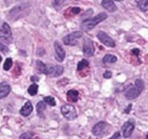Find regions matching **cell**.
Returning a JSON list of instances; mask_svg holds the SVG:
<instances>
[{"mask_svg": "<svg viewBox=\"0 0 148 139\" xmlns=\"http://www.w3.org/2000/svg\"><path fill=\"white\" fill-rule=\"evenodd\" d=\"M107 18V14L106 13H99L96 16L92 17V18H88V20H84L81 23V29L84 30V31H89L91 29H93L97 24H99L101 22H103L104 20Z\"/></svg>", "mask_w": 148, "mask_h": 139, "instance_id": "obj_1", "label": "cell"}, {"mask_svg": "<svg viewBox=\"0 0 148 139\" xmlns=\"http://www.w3.org/2000/svg\"><path fill=\"white\" fill-rule=\"evenodd\" d=\"M109 129H110V125L108 123L102 121V122H99L97 124H95L94 126H93L92 133H93V135L101 137V136L106 135L107 133L109 132Z\"/></svg>", "mask_w": 148, "mask_h": 139, "instance_id": "obj_2", "label": "cell"}, {"mask_svg": "<svg viewBox=\"0 0 148 139\" xmlns=\"http://www.w3.org/2000/svg\"><path fill=\"white\" fill-rule=\"evenodd\" d=\"M63 117L67 120H75L77 118V110L73 105H64L61 108Z\"/></svg>", "mask_w": 148, "mask_h": 139, "instance_id": "obj_3", "label": "cell"}, {"mask_svg": "<svg viewBox=\"0 0 148 139\" xmlns=\"http://www.w3.org/2000/svg\"><path fill=\"white\" fill-rule=\"evenodd\" d=\"M81 37H82V33L81 31H75V33H69V35H67V36L63 38V42L66 45H76L78 40Z\"/></svg>", "mask_w": 148, "mask_h": 139, "instance_id": "obj_4", "label": "cell"}, {"mask_svg": "<svg viewBox=\"0 0 148 139\" xmlns=\"http://www.w3.org/2000/svg\"><path fill=\"white\" fill-rule=\"evenodd\" d=\"M140 93H142V92L136 87L135 84H130V85L125 89V91H124L125 97H127V99H131V100L132 99L137 98V97L140 95Z\"/></svg>", "mask_w": 148, "mask_h": 139, "instance_id": "obj_5", "label": "cell"}, {"mask_svg": "<svg viewBox=\"0 0 148 139\" xmlns=\"http://www.w3.org/2000/svg\"><path fill=\"white\" fill-rule=\"evenodd\" d=\"M97 38H99V40L105 44L106 46H109V48H115L116 46V42L114 39H111L106 33H104V31H99L97 33Z\"/></svg>", "mask_w": 148, "mask_h": 139, "instance_id": "obj_6", "label": "cell"}, {"mask_svg": "<svg viewBox=\"0 0 148 139\" xmlns=\"http://www.w3.org/2000/svg\"><path fill=\"white\" fill-rule=\"evenodd\" d=\"M95 49H94V44H93V41L86 38L84 42H83V53L86 56L88 57H92L94 55Z\"/></svg>", "mask_w": 148, "mask_h": 139, "instance_id": "obj_7", "label": "cell"}, {"mask_svg": "<svg viewBox=\"0 0 148 139\" xmlns=\"http://www.w3.org/2000/svg\"><path fill=\"white\" fill-rule=\"evenodd\" d=\"M0 38H2L5 41H10L12 38V33H11V28L9 26L8 23H3L2 26L0 27Z\"/></svg>", "mask_w": 148, "mask_h": 139, "instance_id": "obj_8", "label": "cell"}, {"mask_svg": "<svg viewBox=\"0 0 148 139\" xmlns=\"http://www.w3.org/2000/svg\"><path fill=\"white\" fill-rule=\"evenodd\" d=\"M134 126L135 125H134L133 120H130V121L124 123L123 126H122V134H123L124 138H129L132 135V133L134 131Z\"/></svg>", "mask_w": 148, "mask_h": 139, "instance_id": "obj_9", "label": "cell"}, {"mask_svg": "<svg viewBox=\"0 0 148 139\" xmlns=\"http://www.w3.org/2000/svg\"><path fill=\"white\" fill-rule=\"evenodd\" d=\"M54 49H55V58L58 61H63L65 58V51L63 46L60 44V42L55 41L54 42Z\"/></svg>", "mask_w": 148, "mask_h": 139, "instance_id": "obj_10", "label": "cell"}, {"mask_svg": "<svg viewBox=\"0 0 148 139\" xmlns=\"http://www.w3.org/2000/svg\"><path fill=\"white\" fill-rule=\"evenodd\" d=\"M63 71H64V68L62 66H52L48 68L47 74L50 77H60L63 74Z\"/></svg>", "mask_w": 148, "mask_h": 139, "instance_id": "obj_11", "label": "cell"}, {"mask_svg": "<svg viewBox=\"0 0 148 139\" xmlns=\"http://www.w3.org/2000/svg\"><path fill=\"white\" fill-rule=\"evenodd\" d=\"M102 7L105 10L109 11V12H115V11H117V7H116L115 2L112 0H102Z\"/></svg>", "mask_w": 148, "mask_h": 139, "instance_id": "obj_12", "label": "cell"}, {"mask_svg": "<svg viewBox=\"0 0 148 139\" xmlns=\"http://www.w3.org/2000/svg\"><path fill=\"white\" fill-rule=\"evenodd\" d=\"M11 92V86L8 83H1L0 84V99L5 98Z\"/></svg>", "mask_w": 148, "mask_h": 139, "instance_id": "obj_13", "label": "cell"}, {"mask_svg": "<svg viewBox=\"0 0 148 139\" xmlns=\"http://www.w3.org/2000/svg\"><path fill=\"white\" fill-rule=\"evenodd\" d=\"M33 109H34V107H33V105H32V102H27L24 105V106L21 108V110H20V113H21L23 117H28V115L30 114L32 112H33Z\"/></svg>", "mask_w": 148, "mask_h": 139, "instance_id": "obj_14", "label": "cell"}, {"mask_svg": "<svg viewBox=\"0 0 148 139\" xmlns=\"http://www.w3.org/2000/svg\"><path fill=\"white\" fill-rule=\"evenodd\" d=\"M79 99V93L76 90H70L67 92V100L70 102H76Z\"/></svg>", "mask_w": 148, "mask_h": 139, "instance_id": "obj_15", "label": "cell"}, {"mask_svg": "<svg viewBox=\"0 0 148 139\" xmlns=\"http://www.w3.org/2000/svg\"><path fill=\"white\" fill-rule=\"evenodd\" d=\"M135 2L140 10L144 11V12L148 11V0H135Z\"/></svg>", "mask_w": 148, "mask_h": 139, "instance_id": "obj_16", "label": "cell"}, {"mask_svg": "<svg viewBox=\"0 0 148 139\" xmlns=\"http://www.w3.org/2000/svg\"><path fill=\"white\" fill-rule=\"evenodd\" d=\"M116 61H117V57H116L115 55H111V54H107L103 58L104 64H114Z\"/></svg>", "mask_w": 148, "mask_h": 139, "instance_id": "obj_17", "label": "cell"}, {"mask_svg": "<svg viewBox=\"0 0 148 139\" xmlns=\"http://www.w3.org/2000/svg\"><path fill=\"white\" fill-rule=\"evenodd\" d=\"M36 67H37V69L41 72V74H47V71H48V67L45 66V64H43L41 61H36Z\"/></svg>", "mask_w": 148, "mask_h": 139, "instance_id": "obj_18", "label": "cell"}, {"mask_svg": "<svg viewBox=\"0 0 148 139\" xmlns=\"http://www.w3.org/2000/svg\"><path fill=\"white\" fill-rule=\"evenodd\" d=\"M45 111V102L43 100L39 102L37 104V113L40 117H43V112Z\"/></svg>", "mask_w": 148, "mask_h": 139, "instance_id": "obj_19", "label": "cell"}, {"mask_svg": "<svg viewBox=\"0 0 148 139\" xmlns=\"http://www.w3.org/2000/svg\"><path fill=\"white\" fill-rule=\"evenodd\" d=\"M80 12H81V9L80 8H70L65 13V15L69 17V16H73V15H76V14H79Z\"/></svg>", "mask_w": 148, "mask_h": 139, "instance_id": "obj_20", "label": "cell"}, {"mask_svg": "<svg viewBox=\"0 0 148 139\" xmlns=\"http://www.w3.org/2000/svg\"><path fill=\"white\" fill-rule=\"evenodd\" d=\"M88 67H89V61H86V59H82V61H79L78 66H77V70L78 71H82V70H84Z\"/></svg>", "mask_w": 148, "mask_h": 139, "instance_id": "obj_21", "label": "cell"}, {"mask_svg": "<svg viewBox=\"0 0 148 139\" xmlns=\"http://www.w3.org/2000/svg\"><path fill=\"white\" fill-rule=\"evenodd\" d=\"M37 93H38V85L36 83H33V84L28 87V94L32 95V96H35Z\"/></svg>", "mask_w": 148, "mask_h": 139, "instance_id": "obj_22", "label": "cell"}, {"mask_svg": "<svg viewBox=\"0 0 148 139\" xmlns=\"http://www.w3.org/2000/svg\"><path fill=\"white\" fill-rule=\"evenodd\" d=\"M43 102H45L47 105H50V106H52V107H54L56 105V102H55L54 97H52V96H45V98H43Z\"/></svg>", "mask_w": 148, "mask_h": 139, "instance_id": "obj_23", "label": "cell"}, {"mask_svg": "<svg viewBox=\"0 0 148 139\" xmlns=\"http://www.w3.org/2000/svg\"><path fill=\"white\" fill-rule=\"evenodd\" d=\"M12 64H13L12 58H10V57L7 58L3 64V69L5 70V71H9V70L11 69V67H12Z\"/></svg>", "mask_w": 148, "mask_h": 139, "instance_id": "obj_24", "label": "cell"}, {"mask_svg": "<svg viewBox=\"0 0 148 139\" xmlns=\"http://www.w3.org/2000/svg\"><path fill=\"white\" fill-rule=\"evenodd\" d=\"M134 84H135V86L140 91V92H143V90H144V82H143V80H140V79H137Z\"/></svg>", "mask_w": 148, "mask_h": 139, "instance_id": "obj_25", "label": "cell"}, {"mask_svg": "<svg viewBox=\"0 0 148 139\" xmlns=\"http://www.w3.org/2000/svg\"><path fill=\"white\" fill-rule=\"evenodd\" d=\"M20 139H33V134L32 133H24L20 136Z\"/></svg>", "mask_w": 148, "mask_h": 139, "instance_id": "obj_26", "label": "cell"}, {"mask_svg": "<svg viewBox=\"0 0 148 139\" xmlns=\"http://www.w3.org/2000/svg\"><path fill=\"white\" fill-rule=\"evenodd\" d=\"M0 51H1V52H3V53H8L9 52L8 46H5V45L2 44V43L0 42Z\"/></svg>", "mask_w": 148, "mask_h": 139, "instance_id": "obj_27", "label": "cell"}, {"mask_svg": "<svg viewBox=\"0 0 148 139\" xmlns=\"http://www.w3.org/2000/svg\"><path fill=\"white\" fill-rule=\"evenodd\" d=\"M64 1H65V0H54L53 5H54V7H60L61 4L64 3Z\"/></svg>", "mask_w": 148, "mask_h": 139, "instance_id": "obj_28", "label": "cell"}, {"mask_svg": "<svg viewBox=\"0 0 148 139\" xmlns=\"http://www.w3.org/2000/svg\"><path fill=\"white\" fill-rule=\"evenodd\" d=\"M103 76H104V78H105V79L111 78V71H105Z\"/></svg>", "mask_w": 148, "mask_h": 139, "instance_id": "obj_29", "label": "cell"}, {"mask_svg": "<svg viewBox=\"0 0 148 139\" xmlns=\"http://www.w3.org/2000/svg\"><path fill=\"white\" fill-rule=\"evenodd\" d=\"M119 138H120V133L117 132V133H115V134L112 135V137H111L110 139H119Z\"/></svg>", "mask_w": 148, "mask_h": 139, "instance_id": "obj_30", "label": "cell"}, {"mask_svg": "<svg viewBox=\"0 0 148 139\" xmlns=\"http://www.w3.org/2000/svg\"><path fill=\"white\" fill-rule=\"evenodd\" d=\"M132 53L134 54V55H138V54H140V51H138V50H136V49H134V50H132Z\"/></svg>", "mask_w": 148, "mask_h": 139, "instance_id": "obj_31", "label": "cell"}, {"mask_svg": "<svg viewBox=\"0 0 148 139\" xmlns=\"http://www.w3.org/2000/svg\"><path fill=\"white\" fill-rule=\"evenodd\" d=\"M131 108H132V106H131V105H129V107H127V109L124 110V113H127L129 111L131 110Z\"/></svg>", "mask_w": 148, "mask_h": 139, "instance_id": "obj_32", "label": "cell"}, {"mask_svg": "<svg viewBox=\"0 0 148 139\" xmlns=\"http://www.w3.org/2000/svg\"><path fill=\"white\" fill-rule=\"evenodd\" d=\"M38 80H39V79H38V77H35V76H34V77H32V81H33V82H36V81H38Z\"/></svg>", "mask_w": 148, "mask_h": 139, "instance_id": "obj_33", "label": "cell"}, {"mask_svg": "<svg viewBox=\"0 0 148 139\" xmlns=\"http://www.w3.org/2000/svg\"><path fill=\"white\" fill-rule=\"evenodd\" d=\"M2 61V57H1V55H0V63Z\"/></svg>", "mask_w": 148, "mask_h": 139, "instance_id": "obj_34", "label": "cell"}, {"mask_svg": "<svg viewBox=\"0 0 148 139\" xmlns=\"http://www.w3.org/2000/svg\"><path fill=\"white\" fill-rule=\"evenodd\" d=\"M116 1H122V0H116Z\"/></svg>", "mask_w": 148, "mask_h": 139, "instance_id": "obj_35", "label": "cell"}, {"mask_svg": "<svg viewBox=\"0 0 148 139\" xmlns=\"http://www.w3.org/2000/svg\"><path fill=\"white\" fill-rule=\"evenodd\" d=\"M147 139H148V135H147Z\"/></svg>", "mask_w": 148, "mask_h": 139, "instance_id": "obj_36", "label": "cell"}]
</instances>
